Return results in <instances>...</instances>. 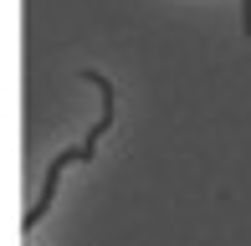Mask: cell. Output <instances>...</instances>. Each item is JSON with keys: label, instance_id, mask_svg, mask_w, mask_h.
<instances>
[{"label": "cell", "instance_id": "obj_1", "mask_svg": "<svg viewBox=\"0 0 251 246\" xmlns=\"http://www.w3.org/2000/svg\"><path fill=\"white\" fill-rule=\"evenodd\" d=\"M82 77H87V82L98 87V98H102V113H98V123H93V128H87V139H82V144L62 149V154H56V159L47 164V180H41V195H36V205L26 210V231H31V226H41V216L51 210V200H56V185H62V170H67V164H87V159L98 154V139H102V133L113 128V82H108L102 72H82Z\"/></svg>", "mask_w": 251, "mask_h": 246}]
</instances>
